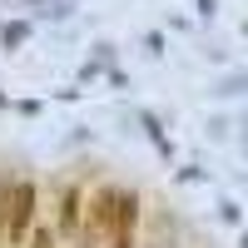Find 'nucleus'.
<instances>
[{
  "label": "nucleus",
  "instance_id": "f257e3e1",
  "mask_svg": "<svg viewBox=\"0 0 248 248\" xmlns=\"http://www.w3.org/2000/svg\"><path fill=\"white\" fill-rule=\"evenodd\" d=\"M30 214H35V184H20L10 194V238H25Z\"/></svg>",
  "mask_w": 248,
  "mask_h": 248
},
{
  "label": "nucleus",
  "instance_id": "f03ea898",
  "mask_svg": "<svg viewBox=\"0 0 248 248\" xmlns=\"http://www.w3.org/2000/svg\"><path fill=\"white\" fill-rule=\"evenodd\" d=\"M79 223V194H65V229Z\"/></svg>",
  "mask_w": 248,
  "mask_h": 248
},
{
  "label": "nucleus",
  "instance_id": "7ed1b4c3",
  "mask_svg": "<svg viewBox=\"0 0 248 248\" xmlns=\"http://www.w3.org/2000/svg\"><path fill=\"white\" fill-rule=\"evenodd\" d=\"M30 248H50V233H45V229H40V233H35V243H30Z\"/></svg>",
  "mask_w": 248,
  "mask_h": 248
}]
</instances>
